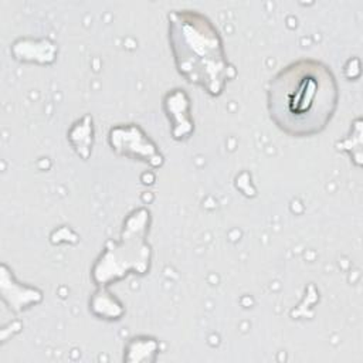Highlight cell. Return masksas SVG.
Segmentation results:
<instances>
[{"mask_svg":"<svg viewBox=\"0 0 363 363\" xmlns=\"http://www.w3.org/2000/svg\"><path fill=\"white\" fill-rule=\"evenodd\" d=\"M337 84L322 62L299 60L282 68L268 85V111L279 129L292 136L320 132L337 105Z\"/></svg>","mask_w":363,"mask_h":363,"instance_id":"obj_1","label":"cell"}]
</instances>
